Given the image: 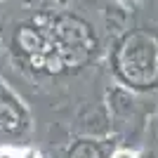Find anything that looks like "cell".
Instances as JSON below:
<instances>
[{"label": "cell", "instance_id": "1", "mask_svg": "<svg viewBox=\"0 0 158 158\" xmlns=\"http://www.w3.org/2000/svg\"><path fill=\"white\" fill-rule=\"evenodd\" d=\"M0 158H21V153L19 151H14V149H0Z\"/></svg>", "mask_w": 158, "mask_h": 158}, {"label": "cell", "instance_id": "2", "mask_svg": "<svg viewBox=\"0 0 158 158\" xmlns=\"http://www.w3.org/2000/svg\"><path fill=\"white\" fill-rule=\"evenodd\" d=\"M21 158H40L38 151H33V149H26V151H21Z\"/></svg>", "mask_w": 158, "mask_h": 158}, {"label": "cell", "instance_id": "3", "mask_svg": "<svg viewBox=\"0 0 158 158\" xmlns=\"http://www.w3.org/2000/svg\"><path fill=\"white\" fill-rule=\"evenodd\" d=\"M113 158H137V156H135L132 151H118V153H116Z\"/></svg>", "mask_w": 158, "mask_h": 158}]
</instances>
